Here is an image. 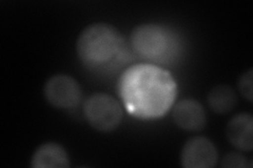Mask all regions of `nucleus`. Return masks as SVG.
Returning a JSON list of instances; mask_svg holds the SVG:
<instances>
[{
  "label": "nucleus",
  "mask_w": 253,
  "mask_h": 168,
  "mask_svg": "<svg viewBox=\"0 0 253 168\" xmlns=\"http://www.w3.org/2000/svg\"><path fill=\"white\" fill-rule=\"evenodd\" d=\"M247 158L244 155L236 153V151H232V153H229L221 160V166L223 167H232V168H243L249 166L247 164ZM250 167V166H249Z\"/></svg>",
  "instance_id": "nucleus-11"
},
{
  "label": "nucleus",
  "mask_w": 253,
  "mask_h": 168,
  "mask_svg": "<svg viewBox=\"0 0 253 168\" xmlns=\"http://www.w3.org/2000/svg\"><path fill=\"white\" fill-rule=\"evenodd\" d=\"M123 46L118 31L107 23L86 27L77 39V54L84 65L92 68L104 67L112 61Z\"/></svg>",
  "instance_id": "nucleus-2"
},
{
  "label": "nucleus",
  "mask_w": 253,
  "mask_h": 168,
  "mask_svg": "<svg viewBox=\"0 0 253 168\" xmlns=\"http://www.w3.org/2000/svg\"><path fill=\"white\" fill-rule=\"evenodd\" d=\"M84 115L93 129L111 132L121 124L123 109L112 96L94 94L84 103Z\"/></svg>",
  "instance_id": "nucleus-4"
},
{
  "label": "nucleus",
  "mask_w": 253,
  "mask_h": 168,
  "mask_svg": "<svg viewBox=\"0 0 253 168\" xmlns=\"http://www.w3.org/2000/svg\"><path fill=\"white\" fill-rule=\"evenodd\" d=\"M239 90L249 102L252 101V69L244 73L239 80Z\"/></svg>",
  "instance_id": "nucleus-12"
},
{
  "label": "nucleus",
  "mask_w": 253,
  "mask_h": 168,
  "mask_svg": "<svg viewBox=\"0 0 253 168\" xmlns=\"http://www.w3.org/2000/svg\"><path fill=\"white\" fill-rule=\"evenodd\" d=\"M172 117L175 124L185 131H201L207 121L203 105L194 99L179 101L173 109Z\"/></svg>",
  "instance_id": "nucleus-7"
},
{
  "label": "nucleus",
  "mask_w": 253,
  "mask_h": 168,
  "mask_svg": "<svg viewBox=\"0 0 253 168\" xmlns=\"http://www.w3.org/2000/svg\"><path fill=\"white\" fill-rule=\"evenodd\" d=\"M176 87L167 71L154 67H134L124 76L122 93L133 114L162 116L175 97Z\"/></svg>",
  "instance_id": "nucleus-1"
},
{
  "label": "nucleus",
  "mask_w": 253,
  "mask_h": 168,
  "mask_svg": "<svg viewBox=\"0 0 253 168\" xmlns=\"http://www.w3.org/2000/svg\"><path fill=\"white\" fill-rule=\"evenodd\" d=\"M44 96L57 108L68 109L76 106L82 99V90L76 80L69 75H55L44 85Z\"/></svg>",
  "instance_id": "nucleus-5"
},
{
  "label": "nucleus",
  "mask_w": 253,
  "mask_h": 168,
  "mask_svg": "<svg viewBox=\"0 0 253 168\" xmlns=\"http://www.w3.org/2000/svg\"><path fill=\"white\" fill-rule=\"evenodd\" d=\"M227 137L237 149L250 151L253 145V118L242 113L234 116L227 125Z\"/></svg>",
  "instance_id": "nucleus-8"
},
{
  "label": "nucleus",
  "mask_w": 253,
  "mask_h": 168,
  "mask_svg": "<svg viewBox=\"0 0 253 168\" xmlns=\"http://www.w3.org/2000/svg\"><path fill=\"white\" fill-rule=\"evenodd\" d=\"M218 155L214 144L205 137L189 139L180 153L181 165L186 168H210L217 163Z\"/></svg>",
  "instance_id": "nucleus-6"
},
{
  "label": "nucleus",
  "mask_w": 253,
  "mask_h": 168,
  "mask_svg": "<svg viewBox=\"0 0 253 168\" xmlns=\"http://www.w3.org/2000/svg\"><path fill=\"white\" fill-rule=\"evenodd\" d=\"M173 35L163 26L147 23L133 30L131 44L135 53L140 57L161 61L168 59L174 47Z\"/></svg>",
  "instance_id": "nucleus-3"
},
{
  "label": "nucleus",
  "mask_w": 253,
  "mask_h": 168,
  "mask_svg": "<svg viewBox=\"0 0 253 168\" xmlns=\"http://www.w3.org/2000/svg\"><path fill=\"white\" fill-rule=\"evenodd\" d=\"M31 166L35 168H67L70 166L68 153L60 144L49 142L42 144L31 159Z\"/></svg>",
  "instance_id": "nucleus-9"
},
{
  "label": "nucleus",
  "mask_w": 253,
  "mask_h": 168,
  "mask_svg": "<svg viewBox=\"0 0 253 168\" xmlns=\"http://www.w3.org/2000/svg\"><path fill=\"white\" fill-rule=\"evenodd\" d=\"M208 103L213 111L217 114H226L234 108L237 103V97L232 87L219 84L210 91Z\"/></svg>",
  "instance_id": "nucleus-10"
}]
</instances>
